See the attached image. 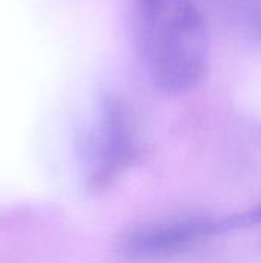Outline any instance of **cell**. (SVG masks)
Segmentation results:
<instances>
[{
  "mask_svg": "<svg viewBox=\"0 0 261 263\" xmlns=\"http://www.w3.org/2000/svg\"><path fill=\"white\" fill-rule=\"evenodd\" d=\"M132 34L151 82L166 94L194 89L208 71V29L189 0H134Z\"/></svg>",
  "mask_w": 261,
  "mask_h": 263,
  "instance_id": "1",
  "label": "cell"
},
{
  "mask_svg": "<svg viewBox=\"0 0 261 263\" xmlns=\"http://www.w3.org/2000/svg\"><path fill=\"white\" fill-rule=\"evenodd\" d=\"M218 234V219L182 217L132 231L123 240L122 251L131 260H165L180 256Z\"/></svg>",
  "mask_w": 261,
  "mask_h": 263,
  "instance_id": "2",
  "label": "cell"
},
{
  "mask_svg": "<svg viewBox=\"0 0 261 263\" xmlns=\"http://www.w3.org/2000/svg\"><path fill=\"white\" fill-rule=\"evenodd\" d=\"M138 156L131 116L120 99L109 97L102 109L100 165L92 174V188L103 190L111 185L122 171L137 162Z\"/></svg>",
  "mask_w": 261,
  "mask_h": 263,
  "instance_id": "3",
  "label": "cell"
},
{
  "mask_svg": "<svg viewBox=\"0 0 261 263\" xmlns=\"http://www.w3.org/2000/svg\"><path fill=\"white\" fill-rule=\"evenodd\" d=\"M255 225H261V203L238 214H232L223 219H218V230L220 234L235 231V230H243V228H251Z\"/></svg>",
  "mask_w": 261,
  "mask_h": 263,
  "instance_id": "4",
  "label": "cell"
}]
</instances>
